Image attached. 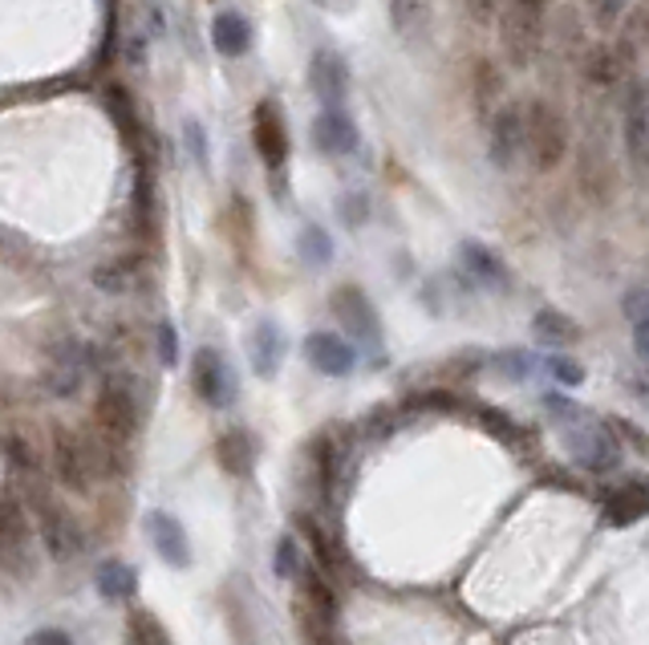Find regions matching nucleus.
I'll return each mask as SVG.
<instances>
[{
	"mask_svg": "<svg viewBox=\"0 0 649 645\" xmlns=\"http://www.w3.org/2000/svg\"><path fill=\"white\" fill-rule=\"evenodd\" d=\"M564 451L569 459L588 471V476H609L621 467V446L609 430L597 427H581V430H564Z\"/></svg>",
	"mask_w": 649,
	"mask_h": 645,
	"instance_id": "7",
	"label": "nucleus"
},
{
	"mask_svg": "<svg viewBox=\"0 0 649 645\" xmlns=\"http://www.w3.org/2000/svg\"><path fill=\"white\" fill-rule=\"evenodd\" d=\"M309 90L324 110H341L345 93H349V65L341 62L333 49H317L309 62Z\"/></svg>",
	"mask_w": 649,
	"mask_h": 645,
	"instance_id": "13",
	"label": "nucleus"
},
{
	"mask_svg": "<svg viewBox=\"0 0 649 645\" xmlns=\"http://www.w3.org/2000/svg\"><path fill=\"white\" fill-rule=\"evenodd\" d=\"M155 345H158V362H163V369H175V366H179V333H175V325H170V321H158Z\"/></svg>",
	"mask_w": 649,
	"mask_h": 645,
	"instance_id": "38",
	"label": "nucleus"
},
{
	"mask_svg": "<svg viewBox=\"0 0 649 645\" xmlns=\"http://www.w3.org/2000/svg\"><path fill=\"white\" fill-rule=\"evenodd\" d=\"M309 471H313V492L329 495L338 488V446L329 434H313L309 439Z\"/></svg>",
	"mask_w": 649,
	"mask_h": 645,
	"instance_id": "23",
	"label": "nucleus"
},
{
	"mask_svg": "<svg viewBox=\"0 0 649 645\" xmlns=\"http://www.w3.org/2000/svg\"><path fill=\"white\" fill-rule=\"evenodd\" d=\"M629 58H634V49L625 41L621 46H597L585 58V77L593 86H618L625 69H629Z\"/></svg>",
	"mask_w": 649,
	"mask_h": 645,
	"instance_id": "21",
	"label": "nucleus"
},
{
	"mask_svg": "<svg viewBox=\"0 0 649 645\" xmlns=\"http://www.w3.org/2000/svg\"><path fill=\"white\" fill-rule=\"evenodd\" d=\"M212 46L224 58H244L247 46H252V25L240 13H219L212 21Z\"/></svg>",
	"mask_w": 649,
	"mask_h": 645,
	"instance_id": "24",
	"label": "nucleus"
},
{
	"mask_svg": "<svg viewBox=\"0 0 649 645\" xmlns=\"http://www.w3.org/2000/svg\"><path fill=\"white\" fill-rule=\"evenodd\" d=\"M625 313L634 317V325H637V321H646V317H649V289L629 292V296H625Z\"/></svg>",
	"mask_w": 649,
	"mask_h": 645,
	"instance_id": "44",
	"label": "nucleus"
},
{
	"mask_svg": "<svg viewBox=\"0 0 649 645\" xmlns=\"http://www.w3.org/2000/svg\"><path fill=\"white\" fill-rule=\"evenodd\" d=\"M280 581H301L305 577V560H301V544L293 536H280L277 540V560H272Z\"/></svg>",
	"mask_w": 649,
	"mask_h": 645,
	"instance_id": "36",
	"label": "nucleus"
},
{
	"mask_svg": "<svg viewBox=\"0 0 649 645\" xmlns=\"http://www.w3.org/2000/svg\"><path fill=\"white\" fill-rule=\"evenodd\" d=\"M93 584H98V593L106 600H130L139 593V572L130 569L126 560H102L98 569H93Z\"/></svg>",
	"mask_w": 649,
	"mask_h": 645,
	"instance_id": "22",
	"label": "nucleus"
},
{
	"mask_svg": "<svg viewBox=\"0 0 649 645\" xmlns=\"http://www.w3.org/2000/svg\"><path fill=\"white\" fill-rule=\"evenodd\" d=\"M147 532H151V544H155L158 556L167 560L170 569H187V565H191V544H187L183 523L175 520V516H167V511H151Z\"/></svg>",
	"mask_w": 649,
	"mask_h": 645,
	"instance_id": "18",
	"label": "nucleus"
},
{
	"mask_svg": "<svg viewBox=\"0 0 649 645\" xmlns=\"http://www.w3.org/2000/svg\"><path fill=\"white\" fill-rule=\"evenodd\" d=\"M569 154V123L552 102H527V159L536 170H557Z\"/></svg>",
	"mask_w": 649,
	"mask_h": 645,
	"instance_id": "4",
	"label": "nucleus"
},
{
	"mask_svg": "<svg viewBox=\"0 0 649 645\" xmlns=\"http://www.w3.org/2000/svg\"><path fill=\"white\" fill-rule=\"evenodd\" d=\"M135 277H139V264L126 261V256L93 268V284H98V289H106V292H126L130 284H135Z\"/></svg>",
	"mask_w": 649,
	"mask_h": 645,
	"instance_id": "34",
	"label": "nucleus"
},
{
	"mask_svg": "<svg viewBox=\"0 0 649 645\" xmlns=\"http://www.w3.org/2000/svg\"><path fill=\"white\" fill-rule=\"evenodd\" d=\"M329 308L341 321V329L354 338V345L378 350L382 345V321H378V308L370 305V296L357 289V284H338L329 296Z\"/></svg>",
	"mask_w": 649,
	"mask_h": 645,
	"instance_id": "6",
	"label": "nucleus"
},
{
	"mask_svg": "<svg viewBox=\"0 0 649 645\" xmlns=\"http://www.w3.org/2000/svg\"><path fill=\"white\" fill-rule=\"evenodd\" d=\"M313 147L321 154H354L357 151V126L349 114H341V110H321L317 114V123H313Z\"/></svg>",
	"mask_w": 649,
	"mask_h": 645,
	"instance_id": "17",
	"label": "nucleus"
},
{
	"mask_svg": "<svg viewBox=\"0 0 649 645\" xmlns=\"http://www.w3.org/2000/svg\"><path fill=\"white\" fill-rule=\"evenodd\" d=\"M487 154L504 170L527 154V106H499V114L487 123Z\"/></svg>",
	"mask_w": 649,
	"mask_h": 645,
	"instance_id": "8",
	"label": "nucleus"
},
{
	"mask_svg": "<svg viewBox=\"0 0 649 645\" xmlns=\"http://www.w3.org/2000/svg\"><path fill=\"white\" fill-rule=\"evenodd\" d=\"M621 123H625V151H629V163H634L637 175H649V98L641 86H629V90H625Z\"/></svg>",
	"mask_w": 649,
	"mask_h": 645,
	"instance_id": "14",
	"label": "nucleus"
},
{
	"mask_svg": "<svg viewBox=\"0 0 649 645\" xmlns=\"http://www.w3.org/2000/svg\"><path fill=\"white\" fill-rule=\"evenodd\" d=\"M317 9H324V13H349L357 0H313Z\"/></svg>",
	"mask_w": 649,
	"mask_h": 645,
	"instance_id": "49",
	"label": "nucleus"
},
{
	"mask_svg": "<svg viewBox=\"0 0 649 645\" xmlns=\"http://www.w3.org/2000/svg\"><path fill=\"white\" fill-rule=\"evenodd\" d=\"M252 142L268 170H280L289 163V126L277 102H260L252 110Z\"/></svg>",
	"mask_w": 649,
	"mask_h": 645,
	"instance_id": "10",
	"label": "nucleus"
},
{
	"mask_svg": "<svg viewBox=\"0 0 649 645\" xmlns=\"http://www.w3.org/2000/svg\"><path fill=\"white\" fill-rule=\"evenodd\" d=\"M86 350H78L74 341H65L62 350H53L46 357V369H41V385H46L53 399H74L81 390V378H86Z\"/></svg>",
	"mask_w": 649,
	"mask_h": 645,
	"instance_id": "15",
	"label": "nucleus"
},
{
	"mask_svg": "<svg viewBox=\"0 0 649 645\" xmlns=\"http://www.w3.org/2000/svg\"><path fill=\"white\" fill-rule=\"evenodd\" d=\"M123 642L126 645H175V642H170L167 625H163V621H158L151 609H130V614H126Z\"/></svg>",
	"mask_w": 649,
	"mask_h": 645,
	"instance_id": "28",
	"label": "nucleus"
},
{
	"mask_svg": "<svg viewBox=\"0 0 649 645\" xmlns=\"http://www.w3.org/2000/svg\"><path fill=\"white\" fill-rule=\"evenodd\" d=\"M191 390H195L207 406H232L236 378H232V366L224 362L219 350H212V345L195 350V357H191Z\"/></svg>",
	"mask_w": 649,
	"mask_h": 645,
	"instance_id": "9",
	"label": "nucleus"
},
{
	"mask_svg": "<svg viewBox=\"0 0 649 645\" xmlns=\"http://www.w3.org/2000/svg\"><path fill=\"white\" fill-rule=\"evenodd\" d=\"M247 354H252L256 378H277L280 357H284V338H280L277 321H256L252 338H247Z\"/></svg>",
	"mask_w": 649,
	"mask_h": 645,
	"instance_id": "19",
	"label": "nucleus"
},
{
	"mask_svg": "<svg viewBox=\"0 0 649 645\" xmlns=\"http://www.w3.org/2000/svg\"><path fill=\"white\" fill-rule=\"evenodd\" d=\"M296 252H301V261L309 264V268H324V264L333 261V240H329V231L324 228L305 224L301 236H296Z\"/></svg>",
	"mask_w": 649,
	"mask_h": 645,
	"instance_id": "33",
	"label": "nucleus"
},
{
	"mask_svg": "<svg viewBox=\"0 0 649 645\" xmlns=\"http://www.w3.org/2000/svg\"><path fill=\"white\" fill-rule=\"evenodd\" d=\"M216 463L224 476L247 479L252 467H256V446H252V439H247L244 430H224L216 439Z\"/></svg>",
	"mask_w": 649,
	"mask_h": 645,
	"instance_id": "20",
	"label": "nucleus"
},
{
	"mask_svg": "<svg viewBox=\"0 0 649 645\" xmlns=\"http://www.w3.org/2000/svg\"><path fill=\"white\" fill-rule=\"evenodd\" d=\"M552 0H511L499 16V49L511 69H527L544 46V21Z\"/></svg>",
	"mask_w": 649,
	"mask_h": 645,
	"instance_id": "1",
	"label": "nucleus"
},
{
	"mask_svg": "<svg viewBox=\"0 0 649 645\" xmlns=\"http://www.w3.org/2000/svg\"><path fill=\"white\" fill-rule=\"evenodd\" d=\"M390 21L403 41H422L431 33V0H390Z\"/></svg>",
	"mask_w": 649,
	"mask_h": 645,
	"instance_id": "25",
	"label": "nucleus"
},
{
	"mask_svg": "<svg viewBox=\"0 0 649 645\" xmlns=\"http://www.w3.org/2000/svg\"><path fill=\"white\" fill-rule=\"evenodd\" d=\"M508 4H511V0H463L467 16H471L475 25H487V21H499Z\"/></svg>",
	"mask_w": 649,
	"mask_h": 645,
	"instance_id": "40",
	"label": "nucleus"
},
{
	"mask_svg": "<svg viewBox=\"0 0 649 645\" xmlns=\"http://www.w3.org/2000/svg\"><path fill=\"white\" fill-rule=\"evenodd\" d=\"M305 362L324 378H349L357 366V345H349L333 329H317L305 338Z\"/></svg>",
	"mask_w": 649,
	"mask_h": 645,
	"instance_id": "11",
	"label": "nucleus"
},
{
	"mask_svg": "<svg viewBox=\"0 0 649 645\" xmlns=\"http://www.w3.org/2000/svg\"><path fill=\"white\" fill-rule=\"evenodd\" d=\"M480 422L483 430H492L499 443H516V439H520V427H516L504 410H495V406H480Z\"/></svg>",
	"mask_w": 649,
	"mask_h": 645,
	"instance_id": "37",
	"label": "nucleus"
},
{
	"mask_svg": "<svg viewBox=\"0 0 649 645\" xmlns=\"http://www.w3.org/2000/svg\"><path fill=\"white\" fill-rule=\"evenodd\" d=\"M29 511L37 520V532H41V544L49 548L53 560H74L86 548V536H81V523L74 520V511H65L46 488H33L29 492Z\"/></svg>",
	"mask_w": 649,
	"mask_h": 645,
	"instance_id": "3",
	"label": "nucleus"
},
{
	"mask_svg": "<svg viewBox=\"0 0 649 645\" xmlns=\"http://www.w3.org/2000/svg\"><path fill=\"white\" fill-rule=\"evenodd\" d=\"M49 446H53L49 455H53V476H58V483L74 495H90L98 471H93L86 434H78L74 427H53V443Z\"/></svg>",
	"mask_w": 649,
	"mask_h": 645,
	"instance_id": "5",
	"label": "nucleus"
},
{
	"mask_svg": "<svg viewBox=\"0 0 649 645\" xmlns=\"http://www.w3.org/2000/svg\"><path fill=\"white\" fill-rule=\"evenodd\" d=\"M301 532H305V540H309V548H313V565L333 577V572L341 569V548L329 540V532H324L313 516H301Z\"/></svg>",
	"mask_w": 649,
	"mask_h": 645,
	"instance_id": "30",
	"label": "nucleus"
},
{
	"mask_svg": "<svg viewBox=\"0 0 649 645\" xmlns=\"http://www.w3.org/2000/svg\"><path fill=\"white\" fill-rule=\"evenodd\" d=\"M601 511L609 528H629V523H637L641 516H649V479L646 476L625 479L621 488H613V492L605 495Z\"/></svg>",
	"mask_w": 649,
	"mask_h": 645,
	"instance_id": "16",
	"label": "nucleus"
},
{
	"mask_svg": "<svg viewBox=\"0 0 649 645\" xmlns=\"http://www.w3.org/2000/svg\"><path fill=\"white\" fill-rule=\"evenodd\" d=\"M0 553H4V569L21 577V560L29 556V507H21L16 492H4L0 499Z\"/></svg>",
	"mask_w": 649,
	"mask_h": 645,
	"instance_id": "12",
	"label": "nucleus"
},
{
	"mask_svg": "<svg viewBox=\"0 0 649 645\" xmlns=\"http://www.w3.org/2000/svg\"><path fill=\"white\" fill-rule=\"evenodd\" d=\"M301 600H305L309 609H317L321 617H329V621H338L341 617L338 589H333V581H329V572H321L317 565L305 569V577H301Z\"/></svg>",
	"mask_w": 649,
	"mask_h": 645,
	"instance_id": "26",
	"label": "nucleus"
},
{
	"mask_svg": "<svg viewBox=\"0 0 649 645\" xmlns=\"http://www.w3.org/2000/svg\"><path fill=\"white\" fill-rule=\"evenodd\" d=\"M4 459H9L13 471H25V476H37V467H41L37 446H33L21 430H4Z\"/></svg>",
	"mask_w": 649,
	"mask_h": 645,
	"instance_id": "35",
	"label": "nucleus"
},
{
	"mask_svg": "<svg viewBox=\"0 0 649 645\" xmlns=\"http://www.w3.org/2000/svg\"><path fill=\"white\" fill-rule=\"evenodd\" d=\"M634 350H637V357H646L649 362V317L634 325Z\"/></svg>",
	"mask_w": 649,
	"mask_h": 645,
	"instance_id": "48",
	"label": "nucleus"
},
{
	"mask_svg": "<svg viewBox=\"0 0 649 645\" xmlns=\"http://www.w3.org/2000/svg\"><path fill=\"white\" fill-rule=\"evenodd\" d=\"M25 645H74V637L65 630H37Z\"/></svg>",
	"mask_w": 649,
	"mask_h": 645,
	"instance_id": "45",
	"label": "nucleus"
},
{
	"mask_svg": "<svg viewBox=\"0 0 649 645\" xmlns=\"http://www.w3.org/2000/svg\"><path fill=\"white\" fill-rule=\"evenodd\" d=\"M532 329H536V338H540L544 345H557V350L581 341V325L572 321L569 313H560V308H540L536 321H532Z\"/></svg>",
	"mask_w": 649,
	"mask_h": 645,
	"instance_id": "27",
	"label": "nucleus"
},
{
	"mask_svg": "<svg viewBox=\"0 0 649 645\" xmlns=\"http://www.w3.org/2000/svg\"><path fill=\"white\" fill-rule=\"evenodd\" d=\"M338 212H341V219H345L349 228H361L370 207H366V195H345V200L338 203Z\"/></svg>",
	"mask_w": 649,
	"mask_h": 645,
	"instance_id": "43",
	"label": "nucleus"
},
{
	"mask_svg": "<svg viewBox=\"0 0 649 645\" xmlns=\"http://www.w3.org/2000/svg\"><path fill=\"white\" fill-rule=\"evenodd\" d=\"M406 406H410V410H459V399L447 394V390H427V394L410 399Z\"/></svg>",
	"mask_w": 649,
	"mask_h": 645,
	"instance_id": "41",
	"label": "nucleus"
},
{
	"mask_svg": "<svg viewBox=\"0 0 649 645\" xmlns=\"http://www.w3.org/2000/svg\"><path fill=\"white\" fill-rule=\"evenodd\" d=\"M499 93H504V74L495 69V62H480L475 65V110H480V118L492 123L495 114V102H499Z\"/></svg>",
	"mask_w": 649,
	"mask_h": 645,
	"instance_id": "31",
	"label": "nucleus"
},
{
	"mask_svg": "<svg viewBox=\"0 0 649 645\" xmlns=\"http://www.w3.org/2000/svg\"><path fill=\"white\" fill-rule=\"evenodd\" d=\"M106 106H110V114H114L118 130H123V139L135 147V154H139L142 151V147H139L142 130H139V114H135V102H130V93H126L123 86H110V90H106Z\"/></svg>",
	"mask_w": 649,
	"mask_h": 645,
	"instance_id": "32",
	"label": "nucleus"
},
{
	"mask_svg": "<svg viewBox=\"0 0 649 645\" xmlns=\"http://www.w3.org/2000/svg\"><path fill=\"white\" fill-rule=\"evenodd\" d=\"M625 9H629V0H593V21H597L601 29H613Z\"/></svg>",
	"mask_w": 649,
	"mask_h": 645,
	"instance_id": "42",
	"label": "nucleus"
},
{
	"mask_svg": "<svg viewBox=\"0 0 649 645\" xmlns=\"http://www.w3.org/2000/svg\"><path fill=\"white\" fill-rule=\"evenodd\" d=\"M90 422L102 434H106L110 443H135V434L142 427V402L135 394V385L126 382L123 374H110L106 382L98 385V399H93V415Z\"/></svg>",
	"mask_w": 649,
	"mask_h": 645,
	"instance_id": "2",
	"label": "nucleus"
},
{
	"mask_svg": "<svg viewBox=\"0 0 649 645\" xmlns=\"http://www.w3.org/2000/svg\"><path fill=\"white\" fill-rule=\"evenodd\" d=\"M609 427L618 430V434H625V439H629V443H634V446H641V451H646V446H649V439H646V434H637V430H634V422H625V418H613V422H609Z\"/></svg>",
	"mask_w": 649,
	"mask_h": 645,
	"instance_id": "47",
	"label": "nucleus"
},
{
	"mask_svg": "<svg viewBox=\"0 0 649 645\" xmlns=\"http://www.w3.org/2000/svg\"><path fill=\"white\" fill-rule=\"evenodd\" d=\"M548 374H552L560 385L585 382V366H581V362H572V357H548Z\"/></svg>",
	"mask_w": 649,
	"mask_h": 645,
	"instance_id": "39",
	"label": "nucleus"
},
{
	"mask_svg": "<svg viewBox=\"0 0 649 645\" xmlns=\"http://www.w3.org/2000/svg\"><path fill=\"white\" fill-rule=\"evenodd\" d=\"M463 264H467V273L475 280H483V284H508V268H504V261L495 256L492 248H483V244H475V240H467L463 244Z\"/></svg>",
	"mask_w": 649,
	"mask_h": 645,
	"instance_id": "29",
	"label": "nucleus"
},
{
	"mask_svg": "<svg viewBox=\"0 0 649 645\" xmlns=\"http://www.w3.org/2000/svg\"><path fill=\"white\" fill-rule=\"evenodd\" d=\"M504 362H508V366H504V369H508L511 378H527V369H532V366H527L532 357H527L524 350H516V354H508V357H504Z\"/></svg>",
	"mask_w": 649,
	"mask_h": 645,
	"instance_id": "46",
	"label": "nucleus"
}]
</instances>
